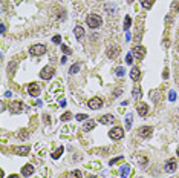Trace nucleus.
Segmentation results:
<instances>
[{
  "label": "nucleus",
  "instance_id": "nucleus-15",
  "mask_svg": "<svg viewBox=\"0 0 179 178\" xmlns=\"http://www.w3.org/2000/svg\"><path fill=\"white\" fill-rule=\"evenodd\" d=\"M118 52H120V48L118 46H110V48H107V55H109V58H115L118 55Z\"/></svg>",
  "mask_w": 179,
  "mask_h": 178
},
{
  "label": "nucleus",
  "instance_id": "nucleus-14",
  "mask_svg": "<svg viewBox=\"0 0 179 178\" xmlns=\"http://www.w3.org/2000/svg\"><path fill=\"white\" fill-rule=\"evenodd\" d=\"M130 78L132 80H135V81H138L139 78H141V71L138 69V68H132V71H130Z\"/></svg>",
  "mask_w": 179,
  "mask_h": 178
},
{
  "label": "nucleus",
  "instance_id": "nucleus-23",
  "mask_svg": "<svg viewBox=\"0 0 179 178\" xmlns=\"http://www.w3.org/2000/svg\"><path fill=\"white\" fill-rule=\"evenodd\" d=\"M153 2H155V0H141L142 6H144V8H147V9H149V8H152Z\"/></svg>",
  "mask_w": 179,
  "mask_h": 178
},
{
  "label": "nucleus",
  "instance_id": "nucleus-38",
  "mask_svg": "<svg viewBox=\"0 0 179 178\" xmlns=\"http://www.w3.org/2000/svg\"><path fill=\"white\" fill-rule=\"evenodd\" d=\"M127 2H129V3H132V2H133V0H127Z\"/></svg>",
  "mask_w": 179,
  "mask_h": 178
},
{
  "label": "nucleus",
  "instance_id": "nucleus-26",
  "mask_svg": "<svg viewBox=\"0 0 179 178\" xmlns=\"http://www.w3.org/2000/svg\"><path fill=\"white\" fill-rule=\"evenodd\" d=\"M70 178H83L81 171H73V172H70Z\"/></svg>",
  "mask_w": 179,
  "mask_h": 178
},
{
  "label": "nucleus",
  "instance_id": "nucleus-33",
  "mask_svg": "<svg viewBox=\"0 0 179 178\" xmlns=\"http://www.w3.org/2000/svg\"><path fill=\"white\" fill-rule=\"evenodd\" d=\"M52 41H54L55 45H58L60 41H61V37H60V35H54V37H52Z\"/></svg>",
  "mask_w": 179,
  "mask_h": 178
},
{
  "label": "nucleus",
  "instance_id": "nucleus-24",
  "mask_svg": "<svg viewBox=\"0 0 179 178\" xmlns=\"http://www.w3.org/2000/svg\"><path fill=\"white\" fill-rule=\"evenodd\" d=\"M63 151H65V149H63V148H58L55 152H52V158H54V160H57L58 158V157L63 154Z\"/></svg>",
  "mask_w": 179,
  "mask_h": 178
},
{
  "label": "nucleus",
  "instance_id": "nucleus-9",
  "mask_svg": "<svg viewBox=\"0 0 179 178\" xmlns=\"http://www.w3.org/2000/svg\"><path fill=\"white\" fill-rule=\"evenodd\" d=\"M28 92H29V95L37 97V95H40V86L37 85V83H31V85L28 86Z\"/></svg>",
  "mask_w": 179,
  "mask_h": 178
},
{
  "label": "nucleus",
  "instance_id": "nucleus-34",
  "mask_svg": "<svg viewBox=\"0 0 179 178\" xmlns=\"http://www.w3.org/2000/svg\"><path fill=\"white\" fill-rule=\"evenodd\" d=\"M125 61H127L129 65L132 63V54H127V57H125Z\"/></svg>",
  "mask_w": 179,
  "mask_h": 178
},
{
  "label": "nucleus",
  "instance_id": "nucleus-35",
  "mask_svg": "<svg viewBox=\"0 0 179 178\" xmlns=\"http://www.w3.org/2000/svg\"><path fill=\"white\" fill-rule=\"evenodd\" d=\"M175 98H176V94H175V92L172 91V92H170V101H173Z\"/></svg>",
  "mask_w": 179,
  "mask_h": 178
},
{
  "label": "nucleus",
  "instance_id": "nucleus-29",
  "mask_svg": "<svg viewBox=\"0 0 179 178\" xmlns=\"http://www.w3.org/2000/svg\"><path fill=\"white\" fill-rule=\"evenodd\" d=\"M124 158H123V157H117V158H113V160H110V166H113V164H117V163H120V161H123Z\"/></svg>",
  "mask_w": 179,
  "mask_h": 178
},
{
  "label": "nucleus",
  "instance_id": "nucleus-25",
  "mask_svg": "<svg viewBox=\"0 0 179 178\" xmlns=\"http://www.w3.org/2000/svg\"><path fill=\"white\" fill-rule=\"evenodd\" d=\"M132 128V114L127 115V118H125V129H130Z\"/></svg>",
  "mask_w": 179,
  "mask_h": 178
},
{
  "label": "nucleus",
  "instance_id": "nucleus-7",
  "mask_svg": "<svg viewBox=\"0 0 179 178\" xmlns=\"http://www.w3.org/2000/svg\"><path fill=\"white\" fill-rule=\"evenodd\" d=\"M101 106H103V100H101L100 97H93V98L89 100V108H90V109L97 111V109H100Z\"/></svg>",
  "mask_w": 179,
  "mask_h": 178
},
{
  "label": "nucleus",
  "instance_id": "nucleus-36",
  "mask_svg": "<svg viewBox=\"0 0 179 178\" xmlns=\"http://www.w3.org/2000/svg\"><path fill=\"white\" fill-rule=\"evenodd\" d=\"M0 28H2V34H5V31H6V26L2 23V26H0Z\"/></svg>",
  "mask_w": 179,
  "mask_h": 178
},
{
  "label": "nucleus",
  "instance_id": "nucleus-6",
  "mask_svg": "<svg viewBox=\"0 0 179 178\" xmlns=\"http://www.w3.org/2000/svg\"><path fill=\"white\" fill-rule=\"evenodd\" d=\"M176 167H178L176 160H175V158H170V160H167V161H165L164 169H165V172H167V174H172V172H175V171H176Z\"/></svg>",
  "mask_w": 179,
  "mask_h": 178
},
{
  "label": "nucleus",
  "instance_id": "nucleus-31",
  "mask_svg": "<svg viewBox=\"0 0 179 178\" xmlns=\"http://www.w3.org/2000/svg\"><path fill=\"white\" fill-rule=\"evenodd\" d=\"M75 118H77L78 121H83V120H86V118H87V114H78Z\"/></svg>",
  "mask_w": 179,
  "mask_h": 178
},
{
  "label": "nucleus",
  "instance_id": "nucleus-12",
  "mask_svg": "<svg viewBox=\"0 0 179 178\" xmlns=\"http://www.w3.org/2000/svg\"><path fill=\"white\" fill-rule=\"evenodd\" d=\"M32 174H34V166L32 164H25L22 167V175L23 177H31Z\"/></svg>",
  "mask_w": 179,
  "mask_h": 178
},
{
  "label": "nucleus",
  "instance_id": "nucleus-22",
  "mask_svg": "<svg viewBox=\"0 0 179 178\" xmlns=\"http://www.w3.org/2000/svg\"><path fill=\"white\" fill-rule=\"evenodd\" d=\"M78 71H80V63H75L73 66L69 68V72H70V74H77Z\"/></svg>",
  "mask_w": 179,
  "mask_h": 178
},
{
  "label": "nucleus",
  "instance_id": "nucleus-16",
  "mask_svg": "<svg viewBox=\"0 0 179 178\" xmlns=\"http://www.w3.org/2000/svg\"><path fill=\"white\" fill-rule=\"evenodd\" d=\"M113 120H115L113 115L107 114V115H103V117L100 118V123H103V124H109V123H113Z\"/></svg>",
  "mask_w": 179,
  "mask_h": 178
},
{
  "label": "nucleus",
  "instance_id": "nucleus-18",
  "mask_svg": "<svg viewBox=\"0 0 179 178\" xmlns=\"http://www.w3.org/2000/svg\"><path fill=\"white\" fill-rule=\"evenodd\" d=\"M73 34H75V37H77L78 40H81V38L84 37V28H81V26H75V29H73Z\"/></svg>",
  "mask_w": 179,
  "mask_h": 178
},
{
  "label": "nucleus",
  "instance_id": "nucleus-28",
  "mask_svg": "<svg viewBox=\"0 0 179 178\" xmlns=\"http://www.w3.org/2000/svg\"><path fill=\"white\" fill-rule=\"evenodd\" d=\"M104 9H106V11L107 13H110V14H115V8L109 3V5H106V6H104Z\"/></svg>",
  "mask_w": 179,
  "mask_h": 178
},
{
  "label": "nucleus",
  "instance_id": "nucleus-32",
  "mask_svg": "<svg viewBox=\"0 0 179 178\" xmlns=\"http://www.w3.org/2000/svg\"><path fill=\"white\" fill-rule=\"evenodd\" d=\"M61 49H63V52H65V54H67V55H69V54H72V51H70L66 45H63V46H61Z\"/></svg>",
  "mask_w": 179,
  "mask_h": 178
},
{
  "label": "nucleus",
  "instance_id": "nucleus-20",
  "mask_svg": "<svg viewBox=\"0 0 179 178\" xmlns=\"http://www.w3.org/2000/svg\"><path fill=\"white\" fill-rule=\"evenodd\" d=\"M130 25H132V18H130V16H125V20H124V29H125V31H129Z\"/></svg>",
  "mask_w": 179,
  "mask_h": 178
},
{
  "label": "nucleus",
  "instance_id": "nucleus-11",
  "mask_svg": "<svg viewBox=\"0 0 179 178\" xmlns=\"http://www.w3.org/2000/svg\"><path fill=\"white\" fill-rule=\"evenodd\" d=\"M152 132H153L152 126H144V128L139 129V137H142V138H150Z\"/></svg>",
  "mask_w": 179,
  "mask_h": 178
},
{
  "label": "nucleus",
  "instance_id": "nucleus-21",
  "mask_svg": "<svg viewBox=\"0 0 179 178\" xmlns=\"http://www.w3.org/2000/svg\"><path fill=\"white\" fill-rule=\"evenodd\" d=\"M141 94H142V92H141V89H139V88H135V89L132 91V97L138 100V98L141 97Z\"/></svg>",
  "mask_w": 179,
  "mask_h": 178
},
{
  "label": "nucleus",
  "instance_id": "nucleus-13",
  "mask_svg": "<svg viewBox=\"0 0 179 178\" xmlns=\"http://www.w3.org/2000/svg\"><path fill=\"white\" fill-rule=\"evenodd\" d=\"M12 151L17 155H28L29 154V148H28V146H17V148H12Z\"/></svg>",
  "mask_w": 179,
  "mask_h": 178
},
{
  "label": "nucleus",
  "instance_id": "nucleus-5",
  "mask_svg": "<svg viewBox=\"0 0 179 178\" xmlns=\"http://www.w3.org/2000/svg\"><path fill=\"white\" fill-rule=\"evenodd\" d=\"M23 111V103L22 101H11L9 103V112L11 114H20Z\"/></svg>",
  "mask_w": 179,
  "mask_h": 178
},
{
  "label": "nucleus",
  "instance_id": "nucleus-8",
  "mask_svg": "<svg viewBox=\"0 0 179 178\" xmlns=\"http://www.w3.org/2000/svg\"><path fill=\"white\" fill-rule=\"evenodd\" d=\"M136 112H138L141 117H145V115L149 114V106H147L145 103H138L136 104Z\"/></svg>",
  "mask_w": 179,
  "mask_h": 178
},
{
  "label": "nucleus",
  "instance_id": "nucleus-19",
  "mask_svg": "<svg viewBox=\"0 0 179 178\" xmlns=\"http://www.w3.org/2000/svg\"><path fill=\"white\" fill-rule=\"evenodd\" d=\"M129 172H130V166H129V164H124V166L121 167V171H120L121 177H127Z\"/></svg>",
  "mask_w": 179,
  "mask_h": 178
},
{
  "label": "nucleus",
  "instance_id": "nucleus-4",
  "mask_svg": "<svg viewBox=\"0 0 179 178\" xmlns=\"http://www.w3.org/2000/svg\"><path fill=\"white\" fill-rule=\"evenodd\" d=\"M29 52L32 55H43L46 52V46L45 45H32L29 48Z\"/></svg>",
  "mask_w": 179,
  "mask_h": 178
},
{
  "label": "nucleus",
  "instance_id": "nucleus-2",
  "mask_svg": "<svg viewBox=\"0 0 179 178\" xmlns=\"http://www.w3.org/2000/svg\"><path fill=\"white\" fill-rule=\"evenodd\" d=\"M54 74H55V69L52 68V66H46V68H43V69L40 71V77L43 78V80L52 78V77H54Z\"/></svg>",
  "mask_w": 179,
  "mask_h": 178
},
{
  "label": "nucleus",
  "instance_id": "nucleus-10",
  "mask_svg": "<svg viewBox=\"0 0 179 178\" xmlns=\"http://www.w3.org/2000/svg\"><path fill=\"white\" fill-rule=\"evenodd\" d=\"M133 54H135V57L136 58H144V55H145V48L144 46H141V45H138V46H135L133 48Z\"/></svg>",
  "mask_w": 179,
  "mask_h": 178
},
{
  "label": "nucleus",
  "instance_id": "nucleus-37",
  "mask_svg": "<svg viewBox=\"0 0 179 178\" xmlns=\"http://www.w3.org/2000/svg\"><path fill=\"white\" fill-rule=\"evenodd\" d=\"M8 178H20V177H18V175H9Z\"/></svg>",
  "mask_w": 179,
  "mask_h": 178
},
{
  "label": "nucleus",
  "instance_id": "nucleus-1",
  "mask_svg": "<svg viewBox=\"0 0 179 178\" xmlns=\"http://www.w3.org/2000/svg\"><path fill=\"white\" fill-rule=\"evenodd\" d=\"M86 23H87V26H89V28L97 29V28H100V26L103 25V18H101L98 14H90V16H87Z\"/></svg>",
  "mask_w": 179,
  "mask_h": 178
},
{
  "label": "nucleus",
  "instance_id": "nucleus-27",
  "mask_svg": "<svg viewBox=\"0 0 179 178\" xmlns=\"http://www.w3.org/2000/svg\"><path fill=\"white\" fill-rule=\"evenodd\" d=\"M70 118H72V114L70 112H66V114L61 115V121H69Z\"/></svg>",
  "mask_w": 179,
  "mask_h": 178
},
{
  "label": "nucleus",
  "instance_id": "nucleus-39",
  "mask_svg": "<svg viewBox=\"0 0 179 178\" xmlns=\"http://www.w3.org/2000/svg\"><path fill=\"white\" fill-rule=\"evenodd\" d=\"M178 157H179V149H178Z\"/></svg>",
  "mask_w": 179,
  "mask_h": 178
},
{
  "label": "nucleus",
  "instance_id": "nucleus-17",
  "mask_svg": "<svg viewBox=\"0 0 179 178\" xmlns=\"http://www.w3.org/2000/svg\"><path fill=\"white\" fill-rule=\"evenodd\" d=\"M93 128H95V121L93 120H89V121H86L83 124V131L84 132H89V131H92Z\"/></svg>",
  "mask_w": 179,
  "mask_h": 178
},
{
  "label": "nucleus",
  "instance_id": "nucleus-30",
  "mask_svg": "<svg viewBox=\"0 0 179 178\" xmlns=\"http://www.w3.org/2000/svg\"><path fill=\"white\" fill-rule=\"evenodd\" d=\"M115 72H117V75H118V77H123V75L125 74L124 68H117V71H115Z\"/></svg>",
  "mask_w": 179,
  "mask_h": 178
},
{
  "label": "nucleus",
  "instance_id": "nucleus-3",
  "mask_svg": "<svg viewBox=\"0 0 179 178\" xmlns=\"http://www.w3.org/2000/svg\"><path fill=\"white\" fill-rule=\"evenodd\" d=\"M109 135H110L112 140H121L124 137V129L123 128H112Z\"/></svg>",
  "mask_w": 179,
  "mask_h": 178
}]
</instances>
